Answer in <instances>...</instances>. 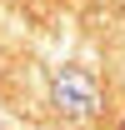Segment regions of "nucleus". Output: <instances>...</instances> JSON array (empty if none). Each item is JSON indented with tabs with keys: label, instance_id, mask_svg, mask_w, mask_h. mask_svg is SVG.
<instances>
[{
	"label": "nucleus",
	"instance_id": "1",
	"mask_svg": "<svg viewBox=\"0 0 125 130\" xmlns=\"http://www.w3.org/2000/svg\"><path fill=\"white\" fill-rule=\"evenodd\" d=\"M50 95H55V105H60L65 115H90V110H95V100H100V90H95V80L85 75V70L65 65L60 75L50 80Z\"/></svg>",
	"mask_w": 125,
	"mask_h": 130
}]
</instances>
